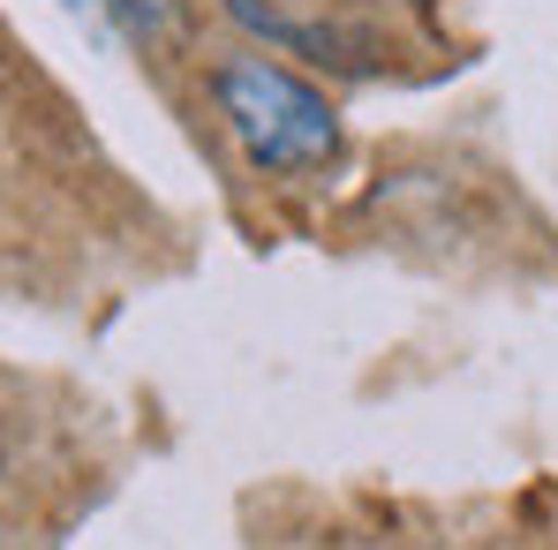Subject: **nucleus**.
<instances>
[{
	"label": "nucleus",
	"instance_id": "nucleus-1",
	"mask_svg": "<svg viewBox=\"0 0 558 550\" xmlns=\"http://www.w3.org/2000/svg\"><path fill=\"white\" fill-rule=\"evenodd\" d=\"M211 106L242 144V159L265 174H317L340 159V113L325 106V91H310L294 69L265 53H227L211 69Z\"/></svg>",
	"mask_w": 558,
	"mask_h": 550
},
{
	"label": "nucleus",
	"instance_id": "nucleus-2",
	"mask_svg": "<svg viewBox=\"0 0 558 550\" xmlns=\"http://www.w3.org/2000/svg\"><path fill=\"white\" fill-rule=\"evenodd\" d=\"M0 460H8V445H0Z\"/></svg>",
	"mask_w": 558,
	"mask_h": 550
}]
</instances>
